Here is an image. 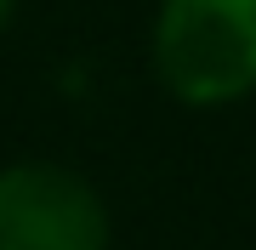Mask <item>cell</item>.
Instances as JSON below:
<instances>
[{
    "label": "cell",
    "mask_w": 256,
    "mask_h": 250,
    "mask_svg": "<svg viewBox=\"0 0 256 250\" xmlns=\"http://www.w3.org/2000/svg\"><path fill=\"white\" fill-rule=\"evenodd\" d=\"M12 23H18V0H0V34H6Z\"/></svg>",
    "instance_id": "3"
},
{
    "label": "cell",
    "mask_w": 256,
    "mask_h": 250,
    "mask_svg": "<svg viewBox=\"0 0 256 250\" xmlns=\"http://www.w3.org/2000/svg\"><path fill=\"white\" fill-rule=\"evenodd\" d=\"M148 63L165 97L200 114L256 97V0H160Z\"/></svg>",
    "instance_id": "1"
},
{
    "label": "cell",
    "mask_w": 256,
    "mask_h": 250,
    "mask_svg": "<svg viewBox=\"0 0 256 250\" xmlns=\"http://www.w3.org/2000/svg\"><path fill=\"white\" fill-rule=\"evenodd\" d=\"M0 250H114V211L63 159L0 165Z\"/></svg>",
    "instance_id": "2"
}]
</instances>
